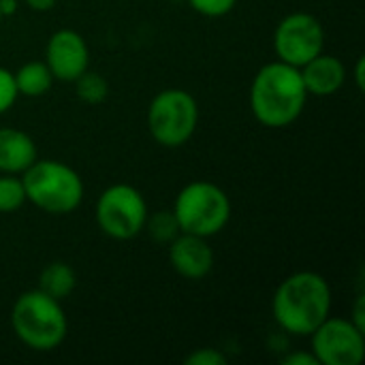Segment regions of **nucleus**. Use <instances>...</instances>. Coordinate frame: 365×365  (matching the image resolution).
I'll use <instances>...</instances> for the list:
<instances>
[{"instance_id": "obj_23", "label": "nucleus", "mask_w": 365, "mask_h": 365, "mask_svg": "<svg viewBox=\"0 0 365 365\" xmlns=\"http://www.w3.org/2000/svg\"><path fill=\"white\" fill-rule=\"evenodd\" d=\"M351 321H353L359 329H364L365 331V295L364 293L357 297V304H355V308H353V317H351Z\"/></svg>"}, {"instance_id": "obj_19", "label": "nucleus", "mask_w": 365, "mask_h": 365, "mask_svg": "<svg viewBox=\"0 0 365 365\" xmlns=\"http://www.w3.org/2000/svg\"><path fill=\"white\" fill-rule=\"evenodd\" d=\"M186 2L195 13L203 17H212V19L229 15L237 4V0H186Z\"/></svg>"}, {"instance_id": "obj_14", "label": "nucleus", "mask_w": 365, "mask_h": 365, "mask_svg": "<svg viewBox=\"0 0 365 365\" xmlns=\"http://www.w3.org/2000/svg\"><path fill=\"white\" fill-rule=\"evenodd\" d=\"M36 289L43 291L45 295L58 299V302H64L77 289V274H75V269L68 263L51 261V263H47L41 269L38 287Z\"/></svg>"}, {"instance_id": "obj_17", "label": "nucleus", "mask_w": 365, "mask_h": 365, "mask_svg": "<svg viewBox=\"0 0 365 365\" xmlns=\"http://www.w3.org/2000/svg\"><path fill=\"white\" fill-rule=\"evenodd\" d=\"M26 203V190L21 175L0 173V214H13Z\"/></svg>"}, {"instance_id": "obj_24", "label": "nucleus", "mask_w": 365, "mask_h": 365, "mask_svg": "<svg viewBox=\"0 0 365 365\" xmlns=\"http://www.w3.org/2000/svg\"><path fill=\"white\" fill-rule=\"evenodd\" d=\"M353 77H355V86H357V90H364L365 88V58H357V62H355V71H353Z\"/></svg>"}, {"instance_id": "obj_4", "label": "nucleus", "mask_w": 365, "mask_h": 365, "mask_svg": "<svg viewBox=\"0 0 365 365\" xmlns=\"http://www.w3.org/2000/svg\"><path fill=\"white\" fill-rule=\"evenodd\" d=\"M26 201L45 214L66 216L83 201V180L66 163L53 158H36L21 173Z\"/></svg>"}, {"instance_id": "obj_3", "label": "nucleus", "mask_w": 365, "mask_h": 365, "mask_svg": "<svg viewBox=\"0 0 365 365\" xmlns=\"http://www.w3.org/2000/svg\"><path fill=\"white\" fill-rule=\"evenodd\" d=\"M11 327L15 338L36 353L56 351L68 334V321L62 302L38 289L21 293L11 308Z\"/></svg>"}, {"instance_id": "obj_9", "label": "nucleus", "mask_w": 365, "mask_h": 365, "mask_svg": "<svg viewBox=\"0 0 365 365\" xmlns=\"http://www.w3.org/2000/svg\"><path fill=\"white\" fill-rule=\"evenodd\" d=\"M319 365H359L365 357V331L351 319L327 317L310 334Z\"/></svg>"}, {"instance_id": "obj_2", "label": "nucleus", "mask_w": 365, "mask_h": 365, "mask_svg": "<svg viewBox=\"0 0 365 365\" xmlns=\"http://www.w3.org/2000/svg\"><path fill=\"white\" fill-rule=\"evenodd\" d=\"M331 287L317 272H295L274 291L272 317L289 336H310L331 314Z\"/></svg>"}, {"instance_id": "obj_10", "label": "nucleus", "mask_w": 365, "mask_h": 365, "mask_svg": "<svg viewBox=\"0 0 365 365\" xmlns=\"http://www.w3.org/2000/svg\"><path fill=\"white\" fill-rule=\"evenodd\" d=\"M45 64L49 66L53 79L73 83L90 68V47L79 32L60 28L45 45Z\"/></svg>"}, {"instance_id": "obj_1", "label": "nucleus", "mask_w": 365, "mask_h": 365, "mask_svg": "<svg viewBox=\"0 0 365 365\" xmlns=\"http://www.w3.org/2000/svg\"><path fill=\"white\" fill-rule=\"evenodd\" d=\"M250 109L259 124L267 128H287L304 113L308 90L302 71L274 60L263 64L250 83Z\"/></svg>"}, {"instance_id": "obj_6", "label": "nucleus", "mask_w": 365, "mask_h": 365, "mask_svg": "<svg viewBox=\"0 0 365 365\" xmlns=\"http://www.w3.org/2000/svg\"><path fill=\"white\" fill-rule=\"evenodd\" d=\"M199 126V103L182 88L158 92L148 107V130L163 148H182Z\"/></svg>"}, {"instance_id": "obj_22", "label": "nucleus", "mask_w": 365, "mask_h": 365, "mask_svg": "<svg viewBox=\"0 0 365 365\" xmlns=\"http://www.w3.org/2000/svg\"><path fill=\"white\" fill-rule=\"evenodd\" d=\"M284 365H319L317 357L312 355V351H293L289 355L282 357Z\"/></svg>"}, {"instance_id": "obj_26", "label": "nucleus", "mask_w": 365, "mask_h": 365, "mask_svg": "<svg viewBox=\"0 0 365 365\" xmlns=\"http://www.w3.org/2000/svg\"><path fill=\"white\" fill-rule=\"evenodd\" d=\"M17 11V0H0V13L2 17H11Z\"/></svg>"}, {"instance_id": "obj_8", "label": "nucleus", "mask_w": 365, "mask_h": 365, "mask_svg": "<svg viewBox=\"0 0 365 365\" xmlns=\"http://www.w3.org/2000/svg\"><path fill=\"white\" fill-rule=\"evenodd\" d=\"M325 47V30L312 13H289L274 30V51L280 62L302 68Z\"/></svg>"}, {"instance_id": "obj_11", "label": "nucleus", "mask_w": 365, "mask_h": 365, "mask_svg": "<svg viewBox=\"0 0 365 365\" xmlns=\"http://www.w3.org/2000/svg\"><path fill=\"white\" fill-rule=\"evenodd\" d=\"M169 265L186 280H203L214 269V250L207 237L180 233L169 244Z\"/></svg>"}, {"instance_id": "obj_15", "label": "nucleus", "mask_w": 365, "mask_h": 365, "mask_svg": "<svg viewBox=\"0 0 365 365\" xmlns=\"http://www.w3.org/2000/svg\"><path fill=\"white\" fill-rule=\"evenodd\" d=\"M15 86L19 96H28V98H38L43 94H47L53 86V75L49 71V66L45 64V60H32L21 64L15 73Z\"/></svg>"}, {"instance_id": "obj_20", "label": "nucleus", "mask_w": 365, "mask_h": 365, "mask_svg": "<svg viewBox=\"0 0 365 365\" xmlns=\"http://www.w3.org/2000/svg\"><path fill=\"white\" fill-rule=\"evenodd\" d=\"M17 96H19V92H17L13 73L9 68L0 66V115L6 113L15 105Z\"/></svg>"}, {"instance_id": "obj_25", "label": "nucleus", "mask_w": 365, "mask_h": 365, "mask_svg": "<svg viewBox=\"0 0 365 365\" xmlns=\"http://www.w3.org/2000/svg\"><path fill=\"white\" fill-rule=\"evenodd\" d=\"M58 0H26V4L32 9V11H38V13H45V11H51L56 6Z\"/></svg>"}, {"instance_id": "obj_18", "label": "nucleus", "mask_w": 365, "mask_h": 365, "mask_svg": "<svg viewBox=\"0 0 365 365\" xmlns=\"http://www.w3.org/2000/svg\"><path fill=\"white\" fill-rule=\"evenodd\" d=\"M143 231H148V235L156 242V244H169L171 240H175L182 231H180V225L173 216V212H158L154 216L148 214V220H145V227Z\"/></svg>"}, {"instance_id": "obj_13", "label": "nucleus", "mask_w": 365, "mask_h": 365, "mask_svg": "<svg viewBox=\"0 0 365 365\" xmlns=\"http://www.w3.org/2000/svg\"><path fill=\"white\" fill-rule=\"evenodd\" d=\"M38 150L34 139L19 128H0V173L21 175L34 160Z\"/></svg>"}, {"instance_id": "obj_21", "label": "nucleus", "mask_w": 365, "mask_h": 365, "mask_svg": "<svg viewBox=\"0 0 365 365\" xmlns=\"http://www.w3.org/2000/svg\"><path fill=\"white\" fill-rule=\"evenodd\" d=\"M186 365H227V357L218 349H197L186 359Z\"/></svg>"}, {"instance_id": "obj_7", "label": "nucleus", "mask_w": 365, "mask_h": 365, "mask_svg": "<svg viewBox=\"0 0 365 365\" xmlns=\"http://www.w3.org/2000/svg\"><path fill=\"white\" fill-rule=\"evenodd\" d=\"M148 203L139 188L130 184H111L96 199V225L103 235L126 242L143 233L148 220Z\"/></svg>"}, {"instance_id": "obj_16", "label": "nucleus", "mask_w": 365, "mask_h": 365, "mask_svg": "<svg viewBox=\"0 0 365 365\" xmlns=\"http://www.w3.org/2000/svg\"><path fill=\"white\" fill-rule=\"evenodd\" d=\"M73 83H75V92H77L79 101H83L88 105H101L109 96V81L96 71L88 68Z\"/></svg>"}, {"instance_id": "obj_5", "label": "nucleus", "mask_w": 365, "mask_h": 365, "mask_svg": "<svg viewBox=\"0 0 365 365\" xmlns=\"http://www.w3.org/2000/svg\"><path fill=\"white\" fill-rule=\"evenodd\" d=\"M171 212L182 233L210 240L229 225L231 199L218 184L195 180L178 192Z\"/></svg>"}, {"instance_id": "obj_12", "label": "nucleus", "mask_w": 365, "mask_h": 365, "mask_svg": "<svg viewBox=\"0 0 365 365\" xmlns=\"http://www.w3.org/2000/svg\"><path fill=\"white\" fill-rule=\"evenodd\" d=\"M302 79L308 90V96H331L340 92V88L346 81V66L340 58L331 53H319L310 62H306L302 68Z\"/></svg>"}, {"instance_id": "obj_27", "label": "nucleus", "mask_w": 365, "mask_h": 365, "mask_svg": "<svg viewBox=\"0 0 365 365\" xmlns=\"http://www.w3.org/2000/svg\"><path fill=\"white\" fill-rule=\"evenodd\" d=\"M2 19H4V17H2V13H0V24H2Z\"/></svg>"}]
</instances>
